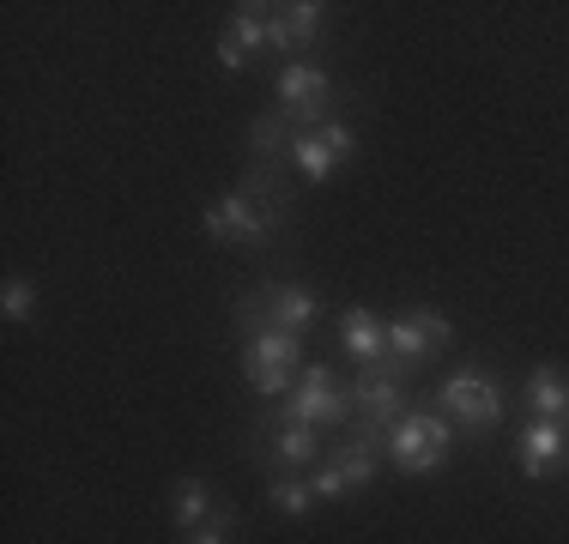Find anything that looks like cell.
<instances>
[{
  "label": "cell",
  "mask_w": 569,
  "mask_h": 544,
  "mask_svg": "<svg viewBox=\"0 0 569 544\" xmlns=\"http://www.w3.org/2000/svg\"><path fill=\"white\" fill-rule=\"evenodd\" d=\"M242 375L261 400H291L297 375H303V339L297 333H254L242 351Z\"/></svg>",
  "instance_id": "ba28073f"
},
{
  "label": "cell",
  "mask_w": 569,
  "mask_h": 544,
  "mask_svg": "<svg viewBox=\"0 0 569 544\" xmlns=\"http://www.w3.org/2000/svg\"><path fill=\"white\" fill-rule=\"evenodd\" d=\"M219 67H224V73H249V49H242L230 31L219 37Z\"/></svg>",
  "instance_id": "603a6c76"
},
{
  "label": "cell",
  "mask_w": 569,
  "mask_h": 544,
  "mask_svg": "<svg viewBox=\"0 0 569 544\" xmlns=\"http://www.w3.org/2000/svg\"><path fill=\"white\" fill-rule=\"evenodd\" d=\"M237 526H242L237 508H212V521L194 526V533H182V544H230V538H237Z\"/></svg>",
  "instance_id": "44dd1931"
},
{
  "label": "cell",
  "mask_w": 569,
  "mask_h": 544,
  "mask_svg": "<svg viewBox=\"0 0 569 544\" xmlns=\"http://www.w3.org/2000/svg\"><path fill=\"white\" fill-rule=\"evenodd\" d=\"M309 490H316V502H346V472L333 466V460H321V466H309Z\"/></svg>",
  "instance_id": "7402d4cb"
},
{
  "label": "cell",
  "mask_w": 569,
  "mask_h": 544,
  "mask_svg": "<svg viewBox=\"0 0 569 544\" xmlns=\"http://www.w3.org/2000/svg\"><path fill=\"white\" fill-rule=\"evenodd\" d=\"M449 345H455V326H449V315H437V309H412V315L388 321V351L406 363H430Z\"/></svg>",
  "instance_id": "8fae6325"
},
{
  "label": "cell",
  "mask_w": 569,
  "mask_h": 544,
  "mask_svg": "<svg viewBox=\"0 0 569 544\" xmlns=\"http://www.w3.org/2000/svg\"><path fill=\"white\" fill-rule=\"evenodd\" d=\"M412 370H418V363H406V357L388 351L382 363H370V370L351 375V424L388 442V430L406 417V375H412Z\"/></svg>",
  "instance_id": "3957f363"
},
{
  "label": "cell",
  "mask_w": 569,
  "mask_h": 544,
  "mask_svg": "<svg viewBox=\"0 0 569 544\" xmlns=\"http://www.w3.org/2000/svg\"><path fill=\"white\" fill-rule=\"evenodd\" d=\"M267 502H273L279 514H291V521H303V514L316 508V490H309V478H284V472H273V484H267Z\"/></svg>",
  "instance_id": "ffe728a7"
},
{
  "label": "cell",
  "mask_w": 569,
  "mask_h": 544,
  "mask_svg": "<svg viewBox=\"0 0 569 544\" xmlns=\"http://www.w3.org/2000/svg\"><path fill=\"white\" fill-rule=\"evenodd\" d=\"M515 466H521V478H551V472H569V424L527 417V424L515 430Z\"/></svg>",
  "instance_id": "30bf717a"
},
{
  "label": "cell",
  "mask_w": 569,
  "mask_h": 544,
  "mask_svg": "<svg viewBox=\"0 0 569 544\" xmlns=\"http://www.w3.org/2000/svg\"><path fill=\"white\" fill-rule=\"evenodd\" d=\"M503 405H509V393H503L497 375L460 370V375H449L437 387V405H430V412H442L449 424H467L472 435H491L497 424H503Z\"/></svg>",
  "instance_id": "5b68a950"
},
{
  "label": "cell",
  "mask_w": 569,
  "mask_h": 544,
  "mask_svg": "<svg viewBox=\"0 0 569 544\" xmlns=\"http://www.w3.org/2000/svg\"><path fill=\"white\" fill-rule=\"evenodd\" d=\"M284 224H291V218L254 206V200L237 194V188H230V194H219L207 212H200V230H207L212 242H242V249H273Z\"/></svg>",
  "instance_id": "8992f818"
},
{
  "label": "cell",
  "mask_w": 569,
  "mask_h": 544,
  "mask_svg": "<svg viewBox=\"0 0 569 544\" xmlns=\"http://www.w3.org/2000/svg\"><path fill=\"white\" fill-rule=\"evenodd\" d=\"M170 521H176V533L207 526L212 521V484L207 478H176V490H170Z\"/></svg>",
  "instance_id": "e0dca14e"
},
{
  "label": "cell",
  "mask_w": 569,
  "mask_h": 544,
  "mask_svg": "<svg viewBox=\"0 0 569 544\" xmlns=\"http://www.w3.org/2000/svg\"><path fill=\"white\" fill-rule=\"evenodd\" d=\"M279 19L291 24V37H297V61H309L316 37L333 24V7H321V0H297V7H279Z\"/></svg>",
  "instance_id": "ac0fdd59"
},
{
  "label": "cell",
  "mask_w": 569,
  "mask_h": 544,
  "mask_svg": "<svg viewBox=\"0 0 569 544\" xmlns=\"http://www.w3.org/2000/svg\"><path fill=\"white\" fill-rule=\"evenodd\" d=\"M297 121L284 115V109H267V115H254L249 121V152L254 158H273V163H284V152H291V140H297Z\"/></svg>",
  "instance_id": "2e32d148"
},
{
  "label": "cell",
  "mask_w": 569,
  "mask_h": 544,
  "mask_svg": "<svg viewBox=\"0 0 569 544\" xmlns=\"http://www.w3.org/2000/svg\"><path fill=\"white\" fill-rule=\"evenodd\" d=\"M321 315V296L309 291V284L297 279H267L254 284L249 296H237V309H230V333L254 339V333H297L303 339V326H316Z\"/></svg>",
  "instance_id": "6da1fadb"
},
{
  "label": "cell",
  "mask_w": 569,
  "mask_h": 544,
  "mask_svg": "<svg viewBox=\"0 0 569 544\" xmlns=\"http://www.w3.org/2000/svg\"><path fill=\"white\" fill-rule=\"evenodd\" d=\"M273 430V424H254V435ZM267 460H273V472H297V466H321V430L309 424H279L267 435Z\"/></svg>",
  "instance_id": "4fadbf2b"
},
{
  "label": "cell",
  "mask_w": 569,
  "mask_h": 544,
  "mask_svg": "<svg viewBox=\"0 0 569 544\" xmlns=\"http://www.w3.org/2000/svg\"><path fill=\"white\" fill-rule=\"evenodd\" d=\"M237 194H249L254 206L291 218V188H284V163H273V158H249V170H242Z\"/></svg>",
  "instance_id": "9a60e30c"
},
{
  "label": "cell",
  "mask_w": 569,
  "mask_h": 544,
  "mask_svg": "<svg viewBox=\"0 0 569 544\" xmlns=\"http://www.w3.org/2000/svg\"><path fill=\"white\" fill-rule=\"evenodd\" d=\"M273 98H279V109L297 121V128H321L328 121V103H340L346 91L333 85V73L328 67H316V61H284L279 73H273Z\"/></svg>",
  "instance_id": "52a82bcc"
},
{
  "label": "cell",
  "mask_w": 569,
  "mask_h": 544,
  "mask_svg": "<svg viewBox=\"0 0 569 544\" xmlns=\"http://www.w3.org/2000/svg\"><path fill=\"white\" fill-rule=\"evenodd\" d=\"M521 400L533 405V417H551V424H569V375L551 370V363H539V370H527L521 381Z\"/></svg>",
  "instance_id": "5bb4252c"
},
{
  "label": "cell",
  "mask_w": 569,
  "mask_h": 544,
  "mask_svg": "<svg viewBox=\"0 0 569 544\" xmlns=\"http://www.w3.org/2000/svg\"><path fill=\"white\" fill-rule=\"evenodd\" d=\"M388 460L406 478H430L455 460V424L442 412H406L395 430H388Z\"/></svg>",
  "instance_id": "277c9868"
},
{
  "label": "cell",
  "mask_w": 569,
  "mask_h": 544,
  "mask_svg": "<svg viewBox=\"0 0 569 544\" xmlns=\"http://www.w3.org/2000/svg\"><path fill=\"white\" fill-rule=\"evenodd\" d=\"M0 315H7L12 326L43 315V291H37V279H7L0 284Z\"/></svg>",
  "instance_id": "d6986e66"
},
{
  "label": "cell",
  "mask_w": 569,
  "mask_h": 544,
  "mask_svg": "<svg viewBox=\"0 0 569 544\" xmlns=\"http://www.w3.org/2000/svg\"><path fill=\"white\" fill-rule=\"evenodd\" d=\"M340 351L358 363V370L382 363V357H388V321H376L363 303H351L346 315H340Z\"/></svg>",
  "instance_id": "7c38bea8"
},
{
  "label": "cell",
  "mask_w": 569,
  "mask_h": 544,
  "mask_svg": "<svg viewBox=\"0 0 569 544\" xmlns=\"http://www.w3.org/2000/svg\"><path fill=\"white\" fill-rule=\"evenodd\" d=\"M358 152V133H351V121H321V128H309V133H297L291 140V152H284V163H291L303 182H333V175L346 170V158Z\"/></svg>",
  "instance_id": "9c48e42d"
},
{
  "label": "cell",
  "mask_w": 569,
  "mask_h": 544,
  "mask_svg": "<svg viewBox=\"0 0 569 544\" xmlns=\"http://www.w3.org/2000/svg\"><path fill=\"white\" fill-rule=\"evenodd\" d=\"M261 424H309V430H346L351 424V387L328 363H303L291 400H279L273 412H261Z\"/></svg>",
  "instance_id": "7a4b0ae2"
}]
</instances>
